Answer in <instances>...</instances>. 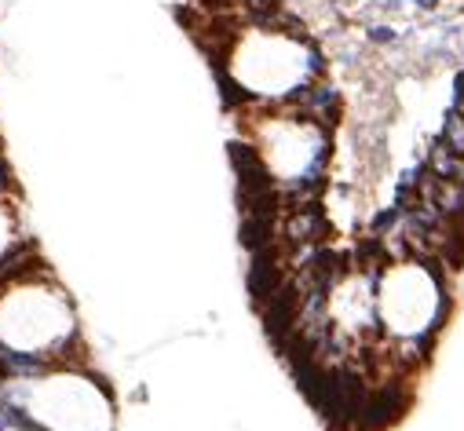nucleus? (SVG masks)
Wrapping results in <instances>:
<instances>
[{"instance_id": "nucleus-8", "label": "nucleus", "mask_w": 464, "mask_h": 431, "mask_svg": "<svg viewBox=\"0 0 464 431\" xmlns=\"http://www.w3.org/2000/svg\"><path fill=\"white\" fill-rule=\"evenodd\" d=\"M365 44L374 48H399L402 44V30L392 23H369L365 26Z\"/></svg>"}, {"instance_id": "nucleus-3", "label": "nucleus", "mask_w": 464, "mask_h": 431, "mask_svg": "<svg viewBox=\"0 0 464 431\" xmlns=\"http://www.w3.org/2000/svg\"><path fill=\"white\" fill-rule=\"evenodd\" d=\"M453 314V275L428 256L384 260L377 271V370L395 377L421 373Z\"/></svg>"}, {"instance_id": "nucleus-7", "label": "nucleus", "mask_w": 464, "mask_h": 431, "mask_svg": "<svg viewBox=\"0 0 464 431\" xmlns=\"http://www.w3.org/2000/svg\"><path fill=\"white\" fill-rule=\"evenodd\" d=\"M293 107H297L300 114H308V117H315V121L336 128V121L344 117V92L336 89L329 77H322V80L311 84V89H308Z\"/></svg>"}, {"instance_id": "nucleus-1", "label": "nucleus", "mask_w": 464, "mask_h": 431, "mask_svg": "<svg viewBox=\"0 0 464 431\" xmlns=\"http://www.w3.org/2000/svg\"><path fill=\"white\" fill-rule=\"evenodd\" d=\"M91 362L77 300L37 260L0 286V373L33 377L52 366Z\"/></svg>"}, {"instance_id": "nucleus-9", "label": "nucleus", "mask_w": 464, "mask_h": 431, "mask_svg": "<svg viewBox=\"0 0 464 431\" xmlns=\"http://www.w3.org/2000/svg\"><path fill=\"white\" fill-rule=\"evenodd\" d=\"M15 191H19V180H15V168L8 161L5 139H0V194H15Z\"/></svg>"}, {"instance_id": "nucleus-12", "label": "nucleus", "mask_w": 464, "mask_h": 431, "mask_svg": "<svg viewBox=\"0 0 464 431\" xmlns=\"http://www.w3.org/2000/svg\"><path fill=\"white\" fill-rule=\"evenodd\" d=\"M0 431H41V427H33V424H19V427H0Z\"/></svg>"}, {"instance_id": "nucleus-2", "label": "nucleus", "mask_w": 464, "mask_h": 431, "mask_svg": "<svg viewBox=\"0 0 464 431\" xmlns=\"http://www.w3.org/2000/svg\"><path fill=\"white\" fill-rule=\"evenodd\" d=\"M223 96L245 107H293L315 80L329 73L322 44L297 23L278 12L267 23H245L216 52Z\"/></svg>"}, {"instance_id": "nucleus-6", "label": "nucleus", "mask_w": 464, "mask_h": 431, "mask_svg": "<svg viewBox=\"0 0 464 431\" xmlns=\"http://www.w3.org/2000/svg\"><path fill=\"white\" fill-rule=\"evenodd\" d=\"M44 260L37 248V234L30 227V209L23 201V191L15 194H0V286L12 275L33 267Z\"/></svg>"}, {"instance_id": "nucleus-5", "label": "nucleus", "mask_w": 464, "mask_h": 431, "mask_svg": "<svg viewBox=\"0 0 464 431\" xmlns=\"http://www.w3.org/2000/svg\"><path fill=\"white\" fill-rule=\"evenodd\" d=\"M0 402L19 406L41 431H118V391L91 362L52 366L33 377L0 373Z\"/></svg>"}, {"instance_id": "nucleus-10", "label": "nucleus", "mask_w": 464, "mask_h": 431, "mask_svg": "<svg viewBox=\"0 0 464 431\" xmlns=\"http://www.w3.org/2000/svg\"><path fill=\"white\" fill-rule=\"evenodd\" d=\"M450 107H457L460 110V121H464V70L457 73V80H453V103Z\"/></svg>"}, {"instance_id": "nucleus-11", "label": "nucleus", "mask_w": 464, "mask_h": 431, "mask_svg": "<svg viewBox=\"0 0 464 431\" xmlns=\"http://www.w3.org/2000/svg\"><path fill=\"white\" fill-rule=\"evenodd\" d=\"M410 5H413L417 12H439V8H442V0H410Z\"/></svg>"}, {"instance_id": "nucleus-13", "label": "nucleus", "mask_w": 464, "mask_h": 431, "mask_svg": "<svg viewBox=\"0 0 464 431\" xmlns=\"http://www.w3.org/2000/svg\"><path fill=\"white\" fill-rule=\"evenodd\" d=\"M297 5H311V0H297Z\"/></svg>"}, {"instance_id": "nucleus-4", "label": "nucleus", "mask_w": 464, "mask_h": 431, "mask_svg": "<svg viewBox=\"0 0 464 431\" xmlns=\"http://www.w3.org/2000/svg\"><path fill=\"white\" fill-rule=\"evenodd\" d=\"M238 117L241 139L256 150L267 183L278 191V212L322 201L333 161V128L297 107H245Z\"/></svg>"}]
</instances>
